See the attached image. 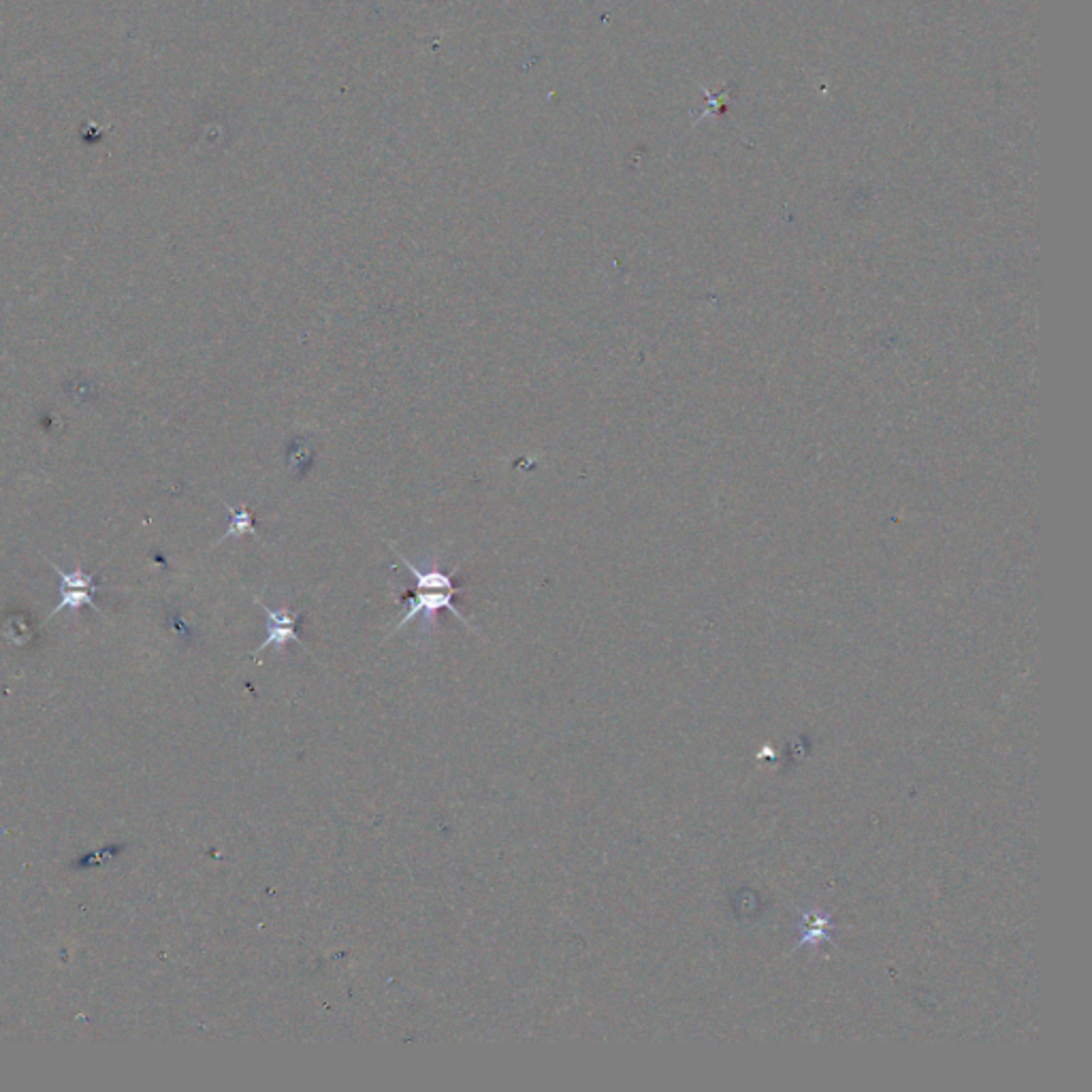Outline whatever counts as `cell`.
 <instances>
[{"mask_svg": "<svg viewBox=\"0 0 1092 1092\" xmlns=\"http://www.w3.org/2000/svg\"><path fill=\"white\" fill-rule=\"evenodd\" d=\"M45 561L50 563L52 570H56L58 577H61V602H58V606L52 610L50 615H47L45 624H47V621H52V617H56L58 613H63V610H66V608L68 610H79L84 606H90V608L97 610L99 615H103V610L97 606V602H94V595H97L101 587L97 585V581H94L92 574H86L81 568L63 570L61 566H58V563H54L52 559H47V557H45Z\"/></svg>", "mask_w": 1092, "mask_h": 1092, "instance_id": "cell-1", "label": "cell"}, {"mask_svg": "<svg viewBox=\"0 0 1092 1092\" xmlns=\"http://www.w3.org/2000/svg\"><path fill=\"white\" fill-rule=\"evenodd\" d=\"M459 591H461V590H451V591L418 590L416 593L408 595V597H406V602H408V613H406L402 619H399V624L395 626V632H399L402 628H406V626L410 624V621H413V619L418 617V615H422V621H425V624H422V626L429 628V626H433V619H436L438 610H442V608L451 610V613H453L457 619H459L463 626L472 628V626H469V621L459 613V610H457V606H455V602H453L455 593H459Z\"/></svg>", "mask_w": 1092, "mask_h": 1092, "instance_id": "cell-2", "label": "cell"}, {"mask_svg": "<svg viewBox=\"0 0 1092 1092\" xmlns=\"http://www.w3.org/2000/svg\"><path fill=\"white\" fill-rule=\"evenodd\" d=\"M256 604L263 608V613L267 615V638L261 642V647L256 649V653H261L269 647H278V649H284L288 642H301L299 633H297V615L292 613L290 608H280L274 610L265 606L261 600L256 597Z\"/></svg>", "mask_w": 1092, "mask_h": 1092, "instance_id": "cell-3", "label": "cell"}, {"mask_svg": "<svg viewBox=\"0 0 1092 1092\" xmlns=\"http://www.w3.org/2000/svg\"><path fill=\"white\" fill-rule=\"evenodd\" d=\"M399 559H402V563L408 568V572L415 577L416 590H431V591H451V590H455L453 577L438 568V561L429 559L425 566L416 568L415 563H410L406 557L399 555Z\"/></svg>", "mask_w": 1092, "mask_h": 1092, "instance_id": "cell-4", "label": "cell"}, {"mask_svg": "<svg viewBox=\"0 0 1092 1092\" xmlns=\"http://www.w3.org/2000/svg\"><path fill=\"white\" fill-rule=\"evenodd\" d=\"M222 506H225L227 512H229V530L218 538L216 546L225 543V540H229L231 536H245V534H250V536H254L256 540H261V536H258L256 527H254V516H252V512H250L248 508H233L231 503H227V502H222ZM261 543H263V540H261Z\"/></svg>", "mask_w": 1092, "mask_h": 1092, "instance_id": "cell-5", "label": "cell"}]
</instances>
